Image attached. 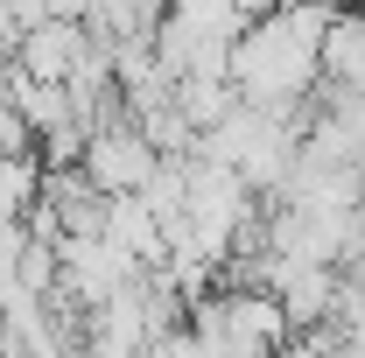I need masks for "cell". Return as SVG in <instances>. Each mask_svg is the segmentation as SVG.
Returning <instances> with one entry per match:
<instances>
[{"label": "cell", "mask_w": 365, "mask_h": 358, "mask_svg": "<svg viewBox=\"0 0 365 358\" xmlns=\"http://www.w3.org/2000/svg\"><path fill=\"white\" fill-rule=\"evenodd\" d=\"M323 7H267L239 29L225 56V78L246 106H274L288 113L302 91L317 85V43H323Z\"/></svg>", "instance_id": "cell-1"}, {"label": "cell", "mask_w": 365, "mask_h": 358, "mask_svg": "<svg viewBox=\"0 0 365 358\" xmlns=\"http://www.w3.org/2000/svg\"><path fill=\"white\" fill-rule=\"evenodd\" d=\"M162 169V148L140 134L134 120H106V127H91L85 148H78V176L98 190V197H127L140 183Z\"/></svg>", "instance_id": "cell-2"}, {"label": "cell", "mask_w": 365, "mask_h": 358, "mask_svg": "<svg viewBox=\"0 0 365 358\" xmlns=\"http://www.w3.org/2000/svg\"><path fill=\"white\" fill-rule=\"evenodd\" d=\"M7 49H14V71H21V78H36V85H71V71L85 63V49H91V29L85 21L43 14V21H29Z\"/></svg>", "instance_id": "cell-3"}, {"label": "cell", "mask_w": 365, "mask_h": 358, "mask_svg": "<svg viewBox=\"0 0 365 358\" xmlns=\"http://www.w3.org/2000/svg\"><path fill=\"white\" fill-rule=\"evenodd\" d=\"M317 85L330 91H365V14L337 7L323 21V43H317Z\"/></svg>", "instance_id": "cell-4"}, {"label": "cell", "mask_w": 365, "mask_h": 358, "mask_svg": "<svg viewBox=\"0 0 365 358\" xmlns=\"http://www.w3.org/2000/svg\"><path fill=\"white\" fill-rule=\"evenodd\" d=\"M36 204H43V162L29 148L0 155V225H21Z\"/></svg>", "instance_id": "cell-5"}]
</instances>
